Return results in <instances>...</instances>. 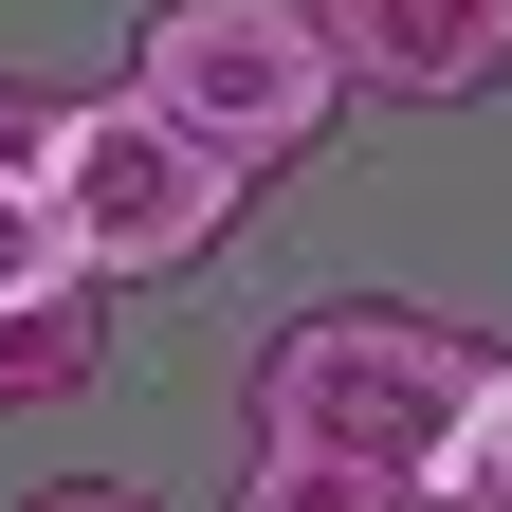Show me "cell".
Instances as JSON below:
<instances>
[{
    "label": "cell",
    "instance_id": "52a82bcc",
    "mask_svg": "<svg viewBox=\"0 0 512 512\" xmlns=\"http://www.w3.org/2000/svg\"><path fill=\"white\" fill-rule=\"evenodd\" d=\"M37 293H110V275L74 256V202L55 183H0V311H37Z\"/></svg>",
    "mask_w": 512,
    "mask_h": 512
},
{
    "label": "cell",
    "instance_id": "7a4b0ae2",
    "mask_svg": "<svg viewBox=\"0 0 512 512\" xmlns=\"http://www.w3.org/2000/svg\"><path fill=\"white\" fill-rule=\"evenodd\" d=\"M128 92L147 110H183L220 165H311L348 128V37L311 19V0H147L128 19Z\"/></svg>",
    "mask_w": 512,
    "mask_h": 512
},
{
    "label": "cell",
    "instance_id": "8992f818",
    "mask_svg": "<svg viewBox=\"0 0 512 512\" xmlns=\"http://www.w3.org/2000/svg\"><path fill=\"white\" fill-rule=\"evenodd\" d=\"M220 512H421V476H366V458H293V439H256Z\"/></svg>",
    "mask_w": 512,
    "mask_h": 512
},
{
    "label": "cell",
    "instance_id": "6da1fadb",
    "mask_svg": "<svg viewBox=\"0 0 512 512\" xmlns=\"http://www.w3.org/2000/svg\"><path fill=\"white\" fill-rule=\"evenodd\" d=\"M494 348L439 330L403 293H311L275 348H256V439H293V458H366V476H439V439L476 421Z\"/></svg>",
    "mask_w": 512,
    "mask_h": 512
},
{
    "label": "cell",
    "instance_id": "5b68a950",
    "mask_svg": "<svg viewBox=\"0 0 512 512\" xmlns=\"http://www.w3.org/2000/svg\"><path fill=\"white\" fill-rule=\"evenodd\" d=\"M92 366H110V293H37V311H0V403H92Z\"/></svg>",
    "mask_w": 512,
    "mask_h": 512
},
{
    "label": "cell",
    "instance_id": "ba28073f",
    "mask_svg": "<svg viewBox=\"0 0 512 512\" xmlns=\"http://www.w3.org/2000/svg\"><path fill=\"white\" fill-rule=\"evenodd\" d=\"M421 512H512V348H494V384H476V421L439 439V476H421Z\"/></svg>",
    "mask_w": 512,
    "mask_h": 512
},
{
    "label": "cell",
    "instance_id": "3957f363",
    "mask_svg": "<svg viewBox=\"0 0 512 512\" xmlns=\"http://www.w3.org/2000/svg\"><path fill=\"white\" fill-rule=\"evenodd\" d=\"M55 202H74V256L128 293V275H202V256H238L256 165H220L202 128L147 110V92H92V110H74V147H55Z\"/></svg>",
    "mask_w": 512,
    "mask_h": 512
},
{
    "label": "cell",
    "instance_id": "277c9868",
    "mask_svg": "<svg viewBox=\"0 0 512 512\" xmlns=\"http://www.w3.org/2000/svg\"><path fill=\"white\" fill-rule=\"evenodd\" d=\"M311 19L348 37V74H366V92H421V110L512 74V0H311Z\"/></svg>",
    "mask_w": 512,
    "mask_h": 512
},
{
    "label": "cell",
    "instance_id": "30bf717a",
    "mask_svg": "<svg viewBox=\"0 0 512 512\" xmlns=\"http://www.w3.org/2000/svg\"><path fill=\"white\" fill-rule=\"evenodd\" d=\"M19 512H165V494H147V476H37Z\"/></svg>",
    "mask_w": 512,
    "mask_h": 512
},
{
    "label": "cell",
    "instance_id": "9c48e42d",
    "mask_svg": "<svg viewBox=\"0 0 512 512\" xmlns=\"http://www.w3.org/2000/svg\"><path fill=\"white\" fill-rule=\"evenodd\" d=\"M74 110H92V92H55V74H0V183H55Z\"/></svg>",
    "mask_w": 512,
    "mask_h": 512
}]
</instances>
